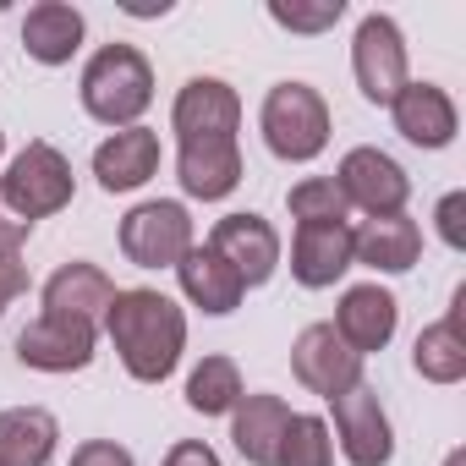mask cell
<instances>
[{
  "label": "cell",
  "instance_id": "27",
  "mask_svg": "<svg viewBox=\"0 0 466 466\" xmlns=\"http://www.w3.org/2000/svg\"><path fill=\"white\" fill-rule=\"evenodd\" d=\"M286 208L297 214V225H346V198L329 176H302L291 192H286Z\"/></svg>",
  "mask_w": 466,
  "mask_h": 466
},
{
  "label": "cell",
  "instance_id": "15",
  "mask_svg": "<svg viewBox=\"0 0 466 466\" xmlns=\"http://www.w3.org/2000/svg\"><path fill=\"white\" fill-rule=\"evenodd\" d=\"M110 302H116V280L88 258H72L45 280V313H56V319H77V324L105 329Z\"/></svg>",
  "mask_w": 466,
  "mask_h": 466
},
{
  "label": "cell",
  "instance_id": "35",
  "mask_svg": "<svg viewBox=\"0 0 466 466\" xmlns=\"http://www.w3.org/2000/svg\"><path fill=\"white\" fill-rule=\"evenodd\" d=\"M0 154H6V132H0Z\"/></svg>",
  "mask_w": 466,
  "mask_h": 466
},
{
  "label": "cell",
  "instance_id": "8",
  "mask_svg": "<svg viewBox=\"0 0 466 466\" xmlns=\"http://www.w3.org/2000/svg\"><path fill=\"white\" fill-rule=\"evenodd\" d=\"M208 248H214L230 269H237V280H242L248 291H253V286H269L275 269H280V230H275L264 214H253V208L214 219Z\"/></svg>",
  "mask_w": 466,
  "mask_h": 466
},
{
  "label": "cell",
  "instance_id": "5",
  "mask_svg": "<svg viewBox=\"0 0 466 466\" xmlns=\"http://www.w3.org/2000/svg\"><path fill=\"white\" fill-rule=\"evenodd\" d=\"M192 248V214L176 198H148L121 219V253L137 269H176Z\"/></svg>",
  "mask_w": 466,
  "mask_h": 466
},
{
  "label": "cell",
  "instance_id": "26",
  "mask_svg": "<svg viewBox=\"0 0 466 466\" xmlns=\"http://www.w3.org/2000/svg\"><path fill=\"white\" fill-rule=\"evenodd\" d=\"M275 466H335V439L329 422L313 411H291L286 439H280V461Z\"/></svg>",
  "mask_w": 466,
  "mask_h": 466
},
{
  "label": "cell",
  "instance_id": "7",
  "mask_svg": "<svg viewBox=\"0 0 466 466\" xmlns=\"http://www.w3.org/2000/svg\"><path fill=\"white\" fill-rule=\"evenodd\" d=\"M329 181L340 187L346 208H362L368 219H379V214H406V198H411V176H406L384 148H351Z\"/></svg>",
  "mask_w": 466,
  "mask_h": 466
},
{
  "label": "cell",
  "instance_id": "17",
  "mask_svg": "<svg viewBox=\"0 0 466 466\" xmlns=\"http://www.w3.org/2000/svg\"><path fill=\"white\" fill-rule=\"evenodd\" d=\"M351 258L379 275H406L422 258V225L411 214H379L351 230Z\"/></svg>",
  "mask_w": 466,
  "mask_h": 466
},
{
  "label": "cell",
  "instance_id": "28",
  "mask_svg": "<svg viewBox=\"0 0 466 466\" xmlns=\"http://www.w3.org/2000/svg\"><path fill=\"white\" fill-rule=\"evenodd\" d=\"M269 17L291 34H324L346 17V0H269Z\"/></svg>",
  "mask_w": 466,
  "mask_h": 466
},
{
  "label": "cell",
  "instance_id": "12",
  "mask_svg": "<svg viewBox=\"0 0 466 466\" xmlns=\"http://www.w3.org/2000/svg\"><path fill=\"white\" fill-rule=\"evenodd\" d=\"M242 127V99L225 77H187L176 105H170V132L176 143H198V137H237Z\"/></svg>",
  "mask_w": 466,
  "mask_h": 466
},
{
  "label": "cell",
  "instance_id": "1",
  "mask_svg": "<svg viewBox=\"0 0 466 466\" xmlns=\"http://www.w3.org/2000/svg\"><path fill=\"white\" fill-rule=\"evenodd\" d=\"M105 335L137 384H165L187 351V313L165 291L132 286V291H116L105 313Z\"/></svg>",
  "mask_w": 466,
  "mask_h": 466
},
{
  "label": "cell",
  "instance_id": "4",
  "mask_svg": "<svg viewBox=\"0 0 466 466\" xmlns=\"http://www.w3.org/2000/svg\"><path fill=\"white\" fill-rule=\"evenodd\" d=\"M72 192H77V176H72V159L56 148V143H28L17 159H12V170L0 176V198L12 203V214H23L28 225L34 219H50V214H61L66 203H72Z\"/></svg>",
  "mask_w": 466,
  "mask_h": 466
},
{
  "label": "cell",
  "instance_id": "3",
  "mask_svg": "<svg viewBox=\"0 0 466 466\" xmlns=\"http://www.w3.org/2000/svg\"><path fill=\"white\" fill-rule=\"evenodd\" d=\"M258 132H264V143H269L275 159L308 165V159H319V154L329 148L335 121H329V105H324L319 88H308V83H275V88L264 94Z\"/></svg>",
  "mask_w": 466,
  "mask_h": 466
},
{
  "label": "cell",
  "instance_id": "10",
  "mask_svg": "<svg viewBox=\"0 0 466 466\" xmlns=\"http://www.w3.org/2000/svg\"><path fill=\"white\" fill-rule=\"evenodd\" d=\"M291 373H297L302 390L335 400V395H346V390L362 384V357L335 335V324H308L291 340Z\"/></svg>",
  "mask_w": 466,
  "mask_h": 466
},
{
  "label": "cell",
  "instance_id": "2",
  "mask_svg": "<svg viewBox=\"0 0 466 466\" xmlns=\"http://www.w3.org/2000/svg\"><path fill=\"white\" fill-rule=\"evenodd\" d=\"M83 110L99 121V127H143V110L154 105V66L137 45H99L83 66Z\"/></svg>",
  "mask_w": 466,
  "mask_h": 466
},
{
  "label": "cell",
  "instance_id": "29",
  "mask_svg": "<svg viewBox=\"0 0 466 466\" xmlns=\"http://www.w3.org/2000/svg\"><path fill=\"white\" fill-rule=\"evenodd\" d=\"M433 219H439V242L450 253H466V192H444Z\"/></svg>",
  "mask_w": 466,
  "mask_h": 466
},
{
  "label": "cell",
  "instance_id": "30",
  "mask_svg": "<svg viewBox=\"0 0 466 466\" xmlns=\"http://www.w3.org/2000/svg\"><path fill=\"white\" fill-rule=\"evenodd\" d=\"M66 466H137V461H132V450L116 444V439H83Z\"/></svg>",
  "mask_w": 466,
  "mask_h": 466
},
{
  "label": "cell",
  "instance_id": "18",
  "mask_svg": "<svg viewBox=\"0 0 466 466\" xmlns=\"http://www.w3.org/2000/svg\"><path fill=\"white\" fill-rule=\"evenodd\" d=\"M351 225H297L291 237V280L308 291H329L351 269Z\"/></svg>",
  "mask_w": 466,
  "mask_h": 466
},
{
  "label": "cell",
  "instance_id": "25",
  "mask_svg": "<svg viewBox=\"0 0 466 466\" xmlns=\"http://www.w3.org/2000/svg\"><path fill=\"white\" fill-rule=\"evenodd\" d=\"M242 368L230 362V357H203L192 373H187V406L198 417H230L242 400Z\"/></svg>",
  "mask_w": 466,
  "mask_h": 466
},
{
  "label": "cell",
  "instance_id": "6",
  "mask_svg": "<svg viewBox=\"0 0 466 466\" xmlns=\"http://www.w3.org/2000/svg\"><path fill=\"white\" fill-rule=\"evenodd\" d=\"M351 77L362 88L368 105H384L411 83V66H406V39H400V23L390 12H368L357 23V39H351Z\"/></svg>",
  "mask_w": 466,
  "mask_h": 466
},
{
  "label": "cell",
  "instance_id": "19",
  "mask_svg": "<svg viewBox=\"0 0 466 466\" xmlns=\"http://www.w3.org/2000/svg\"><path fill=\"white\" fill-rule=\"evenodd\" d=\"M148 176H159V132L127 127L94 148V181L105 192H137Z\"/></svg>",
  "mask_w": 466,
  "mask_h": 466
},
{
  "label": "cell",
  "instance_id": "22",
  "mask_svg": "<svg viewBox=\"0 0 466 466\" xmlns=\"http://www.w3.org/2000/svg\"><path fill=\"white\" fill-rule=\"evenodd\" d=\"M176 280H181V297H187L192 308L214 313V319L237 313V308H242V297H248V286L237 280V269H230L208 242H203V248H192V253L176 264Z\"/></svg>",
  "mask_w": 466,
  "mask_h": 466
},
{
  "label": "cell",
  "instance_id": "34",
  "mask_svg": "<svg viewBox=\"0 0 466 466\" xmlns=\"http://www.w3.org/2000/svg\"><path fill=\"white\" fill-rule=\"evenodd\" d=\"M444 466H466V450H450V461Z\"/></svg>",
  "mask_w": 466,
  "mask_h": 466
},
{
  "label": "cell",
  "instance_id": "13",
  "mask_svg": "<svg viewBox=\"0 0 466 466\" xmlns=\"http://www.w3.org/2000/svg\"><path fill=\"white\" fill-rule=\"evenodd\" d=\"M176 181L187 198L219 203L242 187V143L237 137H198V143H176Z\"/></svg>",
  "mask_w": 466,
  "mask_h": 466
},
{
  "label": "cell",
  "instance_id": "14",
  "mask_svg": "<svg viewBox=\"0 0 466 466\" xmlns=\"http://www.w3.org/2000/svg\"><path fill=\"white\" fill-rule=\"evenodd\" d=\"M390 116H395V132L411 148H450L455 132H461V110L439 83H406L390 99Z\"/></svg>",
  "mask_w": 466,
  "mask_h": 466
},
{
  "label": "cell",
  "instance_id": "33",
  "mask_svg": "<svg viewBox=\"0 0 466 466\" xmlns=\"http://www.w3.org/2000/svg\"><path fill=\"white\" fill-rule=\"evenodd\" d=\"M23 291H28V269H23L17 258H12V264H0V319H6V308H12Z\"/></svg>",
  "mask_w": 466,
  "mask_h": 466
},
{
  "label": "cell",
  "instance_id": "31",
  "mask_svg": "<svg viewBox=\"0 0 466 466\" xmlns=\"http://www.w3.org/2000/svg\"><path fill=\"white\" fill-rule=\"evenodd\" d=\"M28 237H34V225H28L23 214H12V203L0 198V264H12V258L28 248Z\"/></svg>",
  "mask_w": 466,
  "mask_h": 466
},
{
  "label": "cell",
  "instance_id": "32",
  "mask_svg": "<svg viewBox=\"0 0 466 466\" xmlns=\"http://www.w3.org/2000/svg\"><path fill=\"white\" fill-rule=\"evenodd\" d=\"M165 466H219V455H214L203 439H181V444H170Z\"/></svg>",
  "mask_w": 466,
  "mask_h": 466
},
{
  "label": "cell",
  "instance_id": "20",
  "mask_svg": "<svg viewBox=\"0 0 466 466\" xmlns=\"http://www.w3.org/2000/svg\"><path fill=\"white\" fill-rule=\"evenodd\" d=\"M286 422H291V406L280 395H242L237 411H230V444L248 466H275Z\"/></svg>",
  "mask_w": 466,
  "mask_h": 466
},
{
  "label": "cell",
  "instance_id": "11",
  "mask_svg": "<svg viewBox=\"0 0 466 466\" xmlns=\"http://www.w3.org/2000/svg\"><path fill=\"white\" fill-rule=\"evenodd\" d=\"M94 351H99V329L77 319H56V313H39L17 335V362L34 373H83Z\"/></svg>",
  "mask_w": 466,
  "mask_h": 466
},
{
  "label": "cell",
  "instance_id": "21",
  "mask_svg": "<svg viewBox=\"0 0 466 466\" xmlns=\"http://www.w3.org/2000/svg\"><path fill=\"white\" fill-rule=\"evenodd\" d=\"M83 34H88V23H83L77 6H66V0H39V6H28V17H23V50L39 66H66L83 50Z\"/></svg>",
  "mask_w": 466,
  "mask_h": 466
},
{
  "label": "cell",
  "instance_id": "16",
  "mask_svg": "<svg viewBox=\"0 0 466 466\" xmlns=\"http://www.w3.org/2000/svg\"><path fill=\"white\" fill-rule=\"evenodd\" d=\"M395 324H400V302H395V291H384L379 280H373V286H351V291L340 297V308H335V335H340L357 357L384 351V346L395 340Z\"/></svg>",
  "mask_w": 466,
  "mask_h": 466
},
{
  "label": "cell",
  "instance_id": "23",
  "mask_svg": "<svg viewBox=\"0 0 466 466\" xmlns=\"http://www.w3.org/2000/svg\"><path fill=\"white\" fill-rule=\"evenodd\" d=\"M461 313H466V286H455L450 313L439 324H428L411 346V368L428 384H461L466 379V335H461Z\"/></svg>",
  "mask_w": 466,
  "mask_h": 466
},
{
  "label": "cell",
  "instance_id": "24",
  "mask_svg": "<svg viewBox=\"0 0 466 466\" xmlns=\"http://www.w3.org/2000/svg\"><path fill=\"white\" fill-rule=\"evenodd\" d=\"M56 444H61V422L45 406L0 411V466H50Z\"/></svg>",
  "mask_w": 466,
  "mask_h": 466
},
{
  "label": "cell",
  "instance_id": "9",
  "mask_svg": "<svg viewBox=\"0 0 466 466\" xmlns=\"http://www.w3.org/2000/svg\"><path fill=\"white\" fill-rule=\"evenodd\" d=\"M329 411H335L340 455H346L351 466H390V461H395V428H390V411H384L379 390L357 384V390L335 395Z\"/></svg>",
  "mask_w": 466,
  "mask_h": 466
}]
</instances>
